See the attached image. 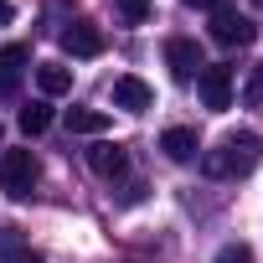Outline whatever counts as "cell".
Masks as SVG:
<instances>
[{
	"mask_svg": "<svg viewBox=\"0 0 263 263\" xmlns=\"http://www.w3.org/2000/svg\"><path fill=\"white\" fill-rule=\"evenodd\" d=\"M16 124H21V135H47V124H52V108H47V103H26V108L16 114Z\"/></svg>",
	"mask_w": 263,
	"mask_h": 263,
	"instance_id": "cell-13",
	"label": "cell"
},
{
	"mask_svg": "<svg viewBox=\"0 0 263 263\" xmlns=\"http://www.w3.org/2000/svg\"><path fill=\"white\" fill-rule=\"evenodd\" d=\"M258 155H263V140L253 135V129H237V135H227L217 150H206V155H201V171H206L212 181L248 176V171L258 165Z\"/></svg>",
	"mask_w": 263,
	"mask_h": 263,
	"instance_id": "cell-1",
	"label": "cell"
},
{
	"mask_svg": "<svg viewBox=\"0 0 263 263\" xmlns=\"http://www.w3.org/2000/svg\"><path fill=\"white\" fill-rule=\"evenodd\" d=\"M36 88H42L47 98H57V93L72 88V72H67L62 62H36Z\"/></svg>",
	"mask_w": 263,
	"mask_h": 263,
	"instance_id": "cell-11",
	"label": "cell"
},
{
	"mask_svg": "<svg viewBox=\"0 0 263 263\" xmlns=\"http://www.w3.org/2000/svg\"><path fill=\"white\" fill-rule=\"evenodd\" d=\"M186 6H191V11H227L232 0H186Z\"/></svg>",
	"mask_w": 263,
	"mask_h": 263,
	"instance_id": "cell-19",
	"label": "cell"
},
{
	"mask_svg": "<svg viewBox=\"0 0 263 263\" xmlns=\"http://www.w3.org/2000/svg\"><path fill=\"white\" fill-rule=\"evenodd\" d=\"M26 62H31V47H0V93H16L21 78H26Z\"/></svg>",
	"mask_w": 263,
	"mask_h": 263,
	"instance_id": "cell-8",
	"label": "cell"
},
{
	"mask_svg": "<svg viewBox=\"0 0 263 263\" xmlns=\"http://www.w3.org/2000/svg\"><path fill=\"white\" fill-rule=\"evenodd\" d=\"M196 93H201V103H206L212 114L232 108V67H222V62L201 67V72H196Z\"/></svg>",
	"mask_w": 263,
	"mask_h": 263,
	"instance_id": "cell-3",
	"label": "cell"
},
{
	"mask_svg": "<svg viewBox=\"0 0 263 263\" xmlns=\"http://www.w3.org/2000/svg\"><path fill=\"white\" fill-rule=\"evenodd\" d=\"M11 21V0H0V26H6Z\"/></svg>",
	"mask_w": 263,
	"mask_h": 263,
	"instance_id": "cell-20",
	"label": "cell"
},
{
	"mask_svg": "<svg viewBox=\"0 0 263 263\" xmlns=\"http://www.w3.org/2000/svg\"><path fill=\"white\" fill-rule=\"evenodd\" d=\"M114 6H119L124 21H145V16H150V0H114Z\"/></svg>",
	"mask_w": 263,
	"mask_h": 263,
	"instance_id": "cell-16",
	"label": "cell"
},
{
	"mask_svg": "<svg viewBox=\"0 0 263 263\" xmlns=\"http://www.w3.org/2000/svg\"><path fill=\"white\" fill-rule=\"evenodd\" d=\"M67 129H72V135H103L108 114L103 108H67Z\"/></svg>",
	"mask_w": 263,
	"mask_h": 263,
	"instance_id": "cell-12",
	"label": "cell"
},
{
	"mask_svg": "<svg viewBox=\"0 0 263 263\" xmlns=\"http://www.w3.org/2000/svg\"><path fill=\"white\" fill-rule=\"evenodd\" d=\"M217 263H253V248L248 242H227V248H217Z\"/></svg>",
	"mask_w": 263,
	"mask_h": 263,
	"instance_id": "cell-15",
	"label": "cell"
},
{
	"mask_svg": "<svg viewBox=\"0 0 263 263\" xmlns=\"http://www.w3.org/2000/svg\"><path fill=\"white\" fill-rule=\"evenodd\" d=\"M62 52H72V57H98V52H103V31L88 26V21H72V26L62 31Z\"/></svg>",
	"mask_w": 263,
	"mask_h": 263,
	"instance_id": "cell-7",
	"label": "cell"
},
{
	"mask_svg": "<svg viewBox=\"0 0 263 263\" xmlns=\"http://www.w3.org/2000/svg\"><path fill=\"white\" fill-rule=\"evenodd\" d=\"M206 31H212L217 47H248V42L258 36V26H253L248 16H237L232 6H227V11H212V26H206Z\"/></svg>",
	"mask_w": 263,
	"mask_h": 263,
	"instance_id": "cell-4",
	"label": "cell"
},
{
	"mask_svg": "<svg viewBox=\"0 0 263 263\" xmlns=\"http://www.w3.org/2000/svg\"><path fill=\"white\" fill-rule=\"evenodd\" d=\"M242 103H248V108L263 103V62H253V72H248V83H242Z\"/></svg>",
	"mask_w": 263,
	"mask_h": 263,
	"instance_id": "cell-14",
	"label": "cell"
},
{
	"mask_svg": "<svg viewBox=\"0 0 263 263\" xmlns=\"http://www.w3.org/2000/svg\"><path fill=\"white\" fill-rule=\"evenodd\" d=\"M6 263H47V258L31 253V248H16V253H6Z\"/></svg>",
	"mask_w": 263,
	"mask_h": 263,
	"instance_id": "cell-17",
	"label": "cell"
},
{
	"mask_svg": "<svg viewBox=\"0 0 263 263\" xmlns=\"http://www.w3.org/2000/svg\"><path fill=\"white\" fill-rule=\"evenodd\" d=\"M119 201H124V206H135V201H145V186H140V181H129V186H124V196H119Z\"/></svg>",
	"mask_w": 263,
	"mask_h": 263,
	"instance_id": "cell-18",
	"label": "cell"
},
{
	"mask_svg": "<svg viewBox=\"0 0 263 263\" xmlns=\"http://www.w3.org/2000/svg\"><path fill=\"white\" fill-rule=\"evenodd\" d=\"M36 181H42V165H36L31 150H6L0 155V191H6L11 201H26Z\"/></svg>",
	"mask_w": 263,
	"mask_h": 263,
	"instance_id": "cell-2",
	"label": "cell"
},
{
	"mask_svg": "<svg viewBox=\"0 0 263 263\" xmlns=\"http://www.w3.org/2000/svg\"><path fill=\"white\" fill-rule=\"evenodd\" d=\"M165 67H171L176 83H196V72H201L206 62H201V47H196L191 36H171V42H165Z\"/></svg>",
	"mask_w": 263,
	"mask_h": 263,
	"instance_id": "cell-5",
	"label": "cell"
},
{
	"mask_svg": "<svg viewBox=\"0 0 263 263\" xmlns=\"http://www.w3.org/2000/svg\"><path fill=\"white\" fill-rule=\"evenodd\" d=\"M160 150H165V160H176V165H186V160H196V129H165V135H160Z\"/></svg>",
	"mask_w": 263,
	"mask_h": 263,
	"instance_id": "cell-9",
	"label": "cell"
},
{
	"mask_svg": "<svg viewBox=\"0 0 263 263\" xmlns=\"http://www.w3.org/2000/svg\"><path fill=\"white\" fill-rule=\"evenodd\" d=\"M253 6H258V11H263V0H253Z\"/></svg>",
	"mask_w": 263,
	"mask_h": 263,
	"instance_id": "cell-21",
	"label": "cell"
},
{
	"mask_svg": "<svg viewBox=\"0 0 263 263\" xmlns=\"http://www.w3.org/2000/svg\"><path fill=\"white\" fill-rule=\"evenodd\" d=\"M88 165H93V176H124V171H129V155H124L119 145L103 140V145L88 150Z\"/></svg>",
	"mask_w": 263,
	"mask_h": 263,
	"instance_id": "cell-10",
	"label": "cell"
},
{
	"mask_svg": "<svg viewBox=\"0 0 263 263\" xmlns=\"http://www.w3.org/2000/svg\"><path fill=\"white\" fill-rule=\"evenodd\" d=\"M155 103L150 83L145 78H114V108H129V114H145Z\"/></svg>",
	"mask_w": 263,
	"mask_h": 263,
	"instance_id": "cell-6",
	"label": "cell"
}]
</instances>
